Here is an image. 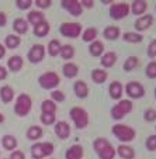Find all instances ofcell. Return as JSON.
Masks as SVG:
<instances>
[{
	"label": "cell",
	"mask_w": 156,
	"mask_h": 159,
	"mask_svg": "<svg viewBox=\"0 0 156 159\" xmlns=\"http://www.w3.org/2000/svg\"><path fill=\"white\" fill-rule=\"evenodd\" d=\"M51 100L54 103H60L65 100V93L63 92H60V90H54L51 93Z\"/></svg>",
	"instance_id": "cell-40"
},
{
	"label": "cell",
	"mask_w": 156,
	"mask_h": 159,
	"mask_svg": "<svg viewBox=\"0 0 156 159\" xmlns=\"http://www.w3.org/2000/svg\"><path fill=\"white\" fill-rule=\"evenodd\" d=\"M23 58L20 55H14V57H10V59L7 61V68H9L11 72H18V70L23 68Z\"/></svg>",
	"instance_id": "cell-19"
},
{
	"label": "cell",
	"mask_w": 156,
	"mask_h": 159,
	"mask_svg": "<svg viewBox=\"0 0 156 159\" xmlns=\"http://www.w3.org/2000/svg\"><path fill=\"white\" fill-rule=\"evenodd\" d=\"M89 52L93 57H101L103 52H104V45L101 41H93L89 45Z\"/></svg>",
	"instance_id": "cell-29"
},
{
	"label": "cell",
	"mask_w": 156,
	"mask_h": 159,
	"mask_svg": "<svg viewBox=\"0 0 156 159\" xmlns=\"http://www.w3.org/2000/svg\"><path fill=\"white\" fill-rule=\"evenodd\" d=\"M144 118H145V121H148V123L155 121L156 120V110H155V108H148V110L145 111Z\"/></svg>",
	"instance_id": "cell-43"
},
{
	"label": "cell",
	"mask_w": 156,
	"mask_h": 159,
	"mask_svg": "<svg viewBox=\"0 0 156 159\" xmlns=\"http://www.w3.org/2000/svg\"><path fill=\"white\" fill-rule=\"evenodd\" d=\"M31 107H33V100H31V97L25 93L18 94L17 100H16V104H14L16 114L20 116V117H24V116H27L31 111Z\"/></svg>",
	"instance_id": "cell-3"
},
{
	"label": "cell",
	"mask_w": 156,
	"mask_h": 159,
	"mask_svg": "<svg viewBox=\"0 0 156 159\" xmlns=\"http://www.w3.org/2000/svg\"><path fill=\"white\" fill-rule=\"evenodd\" d=\"M152 23H153V17L150 14L142 16V17H139L138 20L135 21V28L138 31H145L152 25Z\"/></svg>",
	"instance_id": "cell-15"
},
{
	"label": "cell",
	"mask_w": 156,
	"mask_h": 159,
	"mask_svg": "<svg viewBox=\"0 0 156 159\" xmlns=\"http://www.w3.org/2000/svg\"><path fill=\"white\" fill-rule=\"evenodd\" d=\"M104 37L107 39H110V41L117 39L118 37H120V28L115 27V25H108V27L104 30Z\"/></svg>",
	"instance_id": "cell-33"
},
{
	"label": "cell",
	"mask_w": 156,
	"mask_h": 159,
	"mask_svg": "<svg viewBox=\"0 0 156 159\" xmlns=\"http://www.w3.org/2000/svg\"><path fill=\"white\" fill-rule=\"evenodd\" d=\"M41 111L42 114H55L56 113V103L52 100H44L41 104Z\"/></svg>",
	"instance_id": "cell-31"
},
{
	"label": "cell",
	"mask_w": 156,
	"mask_h": 159,
	"mask_svg": "<svg viewBox=\"0 0 156 159\" xmlns=\"http://www.w3.org/2000/svg\"><path fill=\"white\" fill-rule=\"evenodd\" d=\"M113 134H114L121 142H125L127 144V142L134 141V138H135V135H136V131L132 128V127L125 125V124H115V125L113 127Z\"/></svg>",
	"instance_id": "cell-2"
},
{
	"label": "cell",
	"mask_w": 156,
	"mask_h": 159,
	"mask_svg": "<svg viewBox=\"0 0 156 159\" xmlns=\"http://www.w3.org/2000/svg\"><path fill=\"white\" fill-rule=\"evenodd\" d=\"M7 78V69L3 65H0V80H4Z\"/></svg>",
	"instance_id": "cell-50"
},
{
	"label": "cell",
	"mask_w": 156,
	"mask_h": 159,
	"mask_svg": "<svg viewBox=\"0 0 156 159\" xmlns=\"http://www.w3.org/2000/svg\"><path fill=\"white\" fill-rule=\"evenodd\" d=\"M117 152L123 159H134L135 158V152H134V149H132L131 147H128V145H125V144L118 145Z\"/></svg>",
	"instance_id": "cell-24"
},
{
	"label": "cell",
	"mask_w": 156,
	"mask_h": 159,
	"mask_svg": "<svg viewBox=\"0 0 156 159\" xmlns=\"http://www.w3.org/2000/svg\"><path fill=\"white\" fill-rule=\"evenodd\" d=\"M42 134H44V131H42V128L38 125H31L30 128L27 129V138L31 139V141L39 139L42 137Z\"/></svg>",
	"instance_id": "cell-30"
},
{
	"label": "cell",
	"mask_w": 156,
	"mask_h": 159,
	"mask_svg": "<svg viewBox=\"0 0 156 159\" xmlns=\"http://www.w3.org/2000/svg\"><path fill=\"white\" fill-rule=\"evenodd\" d=\"M60 42L58 41V39H52V41H49L48 44V54L51 55V57H56V55H59L60 52Z\"/></svg>",
	"instance_id": "cell-36"
},
{
	"label": "cell",
	"mask_w": 156,
	"mask_h": 159,
	"mask_svg": "<svg viewBox=\"0 0 156 159\" xmlns=\"http://www.w3.org/2000/svg\"><path fill=\"white\" fill-rule=\"evenodd\" d=\"M62 72H63V75H65V78L73 79V78H76L79 73V66L73 62H66L62 68Z\"/></svg>",
	"instance_id": "cell-16"
},
{
	"label": "cell",
	"mask_w": 156,
	"mask_h": 159,
	"mask_svg": "<svg viewBox=\"0 0 156 159\" xmlns=\"http://www.w3.org/2000/svg\"><path fill=\"white\" fill-rule=\"evenodd\" d=\"M127 94H128L131 99H141L145 96V89L141 83L138 82H129L125 87Z\"/></svg>",
	"instance_id": "cell-11"
},
{
	"label": "cell",
	"mask_w": 156,
	"mask_h": 159,
	"mask_svg": "<svg viewBox=\"0 0 156 159\" xmlns=\"http://www.w3.org/2000/svg\"><path fill=\"white\" fill-rule=\"evenodd\" d=\"M115 62H117V54L113 51L105 52L104 55H101V59H100V63L104 68H111V66L115 65Z\"/></svg>",
	"instance_id": "cell-21"
},
{
	"label": "cell",
	"mask_w": 156,
	"mask_h": 159,
	"mask_svg": "<svg viewBox=\"0 0 156 159\" xmlns=\"http://www.w3.org/2000/svg\"><path fill=\"white\" fill-rule=\"evenodd\" d=\"M73 92L79 99H84L89 94V86L86 84V82L83 80H78L75 82V86H73Z\"/></svg>",
	"instance_id": "cell-18"
},
{
	"label": "cell",
	"mask_w": 156,
	"mask_h": 159,
	"mask_svg": "<svg viewBox=\"0 0 156 159\" xmlns=\"http://www.w3.org/2000/svg\"><path fill=\"white\" fill-rule=\"evenodd\" d=\"M45 57V47L42 44H37V45H33L31 49L28 51V61L31 63H39Z\"/></svg>",
	"instance_id": "cell-10"
},
{
	"label": "cell",
	"mask_w": 156,
	"mask_h": 159,
	"mask_svg": "<svg viewBox=\"0 0 156 159\" xmlns=\"http://www.w3.org/2000/svg\"><path fill=\"white\" fill-rule=\"evenodd\" d=\"M129 14V6L127 3H115L110 7V17L113 20H123Z\"/></svg>",
	"instance_id": "cell-9"
},
{
	"label": "cell",
	"mask_w": 156,
	"mask_h": 159,
	"mask_svg": "<svg viewBox=\"0 0 156 159\" xmlns=\"http://www.w3.org/2000/svg\"><path fill=\"white\" fill-rule=\"evenodd\" d=\"M34 3H35L37 7H39V9H48V7H51L52 2L51 0H35Z\"/></svg>",
	"instance_id": "cell-46"
},
{
	"label": "cell",
	"mask_w": 156,
	"mask_h": 159,
	"mask_svg": "<svg viewBox=\"0 0 156 159\" xmlns=\"http://www.w3.org/2000/svg\"><path fill=\"white\" fill-rule=\"evenodd\" d=\"M13 30L17 34H25L28 31V23L24 18H16L13 21Z\"/></svg>",
	"instance_id": "cell-25"
},
{
	"label": "cell",
	"mask_w": 156,
	"mask_h": 159,
	"mask_svg": "<svg viewBox=\"0 0 156 159\" xmlns=\"http://www.w3.org/2000/svg\"><path fill=\"white\" fill-rule=\"evenodd\" d=\"M9 159H25V156H24V152H23V151L16 149V151H13V152L10 153Z\"/></svg>",
	"instance_id": "cell-47"
},
{
	"label": "cell",
	"mask_w": 156,
	"mask_h": 159,
	"mask_svg": "<svg viewBox=\"0 0 156 159\" xmlns=\"http://www.w3.org/2000/svg\"><path fill=\"white\" fill-rule=\"evenodd\" d=\"M155 99H156V89H155Z\"/></svg>",
	"instance_id": "cell-54"
},
{
	"label": "cell",
	"mask_w": 156,
	"mask_h": 159,
	"mask_svg": "<svg viewBox=\"0 0 156 159\" xmlns=\"http://www.w3.org/2000/svg\"><path fill=\"white\" fill-rule=\"evenodd\" d=\"M80 4H82V7H87V9H91V7L94 6V2H93V0H82Z\"/></svg>",
	"instance_id": "cell-48"
},
{
	"label": "cell",
	"mask_w": 156,
	"mask_h": 159,
	"mask_svg": "<svg viewBox=\"0 0 156 159\" xmlns=\"http://www.w3.org/2000/svg\"><path fill=\"white\" fill-rule=\"evenodd\" d=\"M145 73L149 79H156V61H152V62L148 63Z\"/></svg>",
	"instance_id": "cell-39"
},
{
	"label": "cell",
	"mask_w": 156,
	"mask_h": 159,
	"mask_svg": "<svg viewBox=\"0 0 156 159\" xmlns=\"http://www.w3.org/2000/svg\"><path fill=\"white\" fill-rule=\"evenodd\" d=\"M70 118L75 123V127L79 129H83L89 125V114L87 111L82 107H73L70 108Z\"/></svg>",
	"instance_id": "cell-5"
},
{
	"label": "cell",
	"mask_w": 156,
	"mask_h": 159,
	"mask_svg": "<svg viewBox=\"0 0 156 159\" xmlns=\"http://www.w3.org/2000/svg\"><path fill=\"white\" fill-rule=\"evenodd\" d=\"M145 145H146V148L149 151H156V135H149L146 138Z\"/></svg>",
	"instance_id": "cell-44"
},
{
	"label": "cell",
	"mask_w": 156,
	"mask_h": 159,
	"mask_svg": "<svg viewBox=\"0 0 156 159\" xmlns=\"http://www.w3.org/2000/svg\"><path fill=\"white\" fill-rule=\"evenodd\" d=\"M138 65H139L138 58L136 57H129V58H127V61L124 62V70H125V72H131V70H134Z\"/></svg>",
	"instance_id": "cell-34"
},
{
	"label": "cell",
	"mask_w": 156,
	"mask_h": 159,
	"mask_svg": "<svg viewBox=\"0 0 156 159\" xmlns=\"http://www.w3.org/2000/svg\"><path fill=\"white\" fill-rule=\"evenodd\" d=\"M3 121H4V116H3V114H2V113H0V124L3 123Z\"/></svg>",
	"instance_id": "cell-52"
},
{
	"label": "cell",
	"mask_w": 156,
	"mask_h": 159,
	"mask_svg": "<svg viewBox=\"0 0 156 159\" xmlns=\"http://www.w3.org/2000/svg\"><path fill=\"white\" fill-rule=\"evenodd\" d=\"M103 3H104V4H110V3H113V2H111V0H103Z\"/></svg>",
	"instance_id": "cell-53"
},
{
	"label": "cell",
	"mask_w": 156,
	"mask_h": 159,
	"mask_svg": "<svg viewBox=\"0 0 156 159\" xmlns=\"http://www.w3.org/2000/svg\"><path fill=\"white\" fill-rule=\"evenodd\" d=\"M59 83H60L59 75L55 73V72H45V73H42V75L38 78V84L42 87V89H45V90L55 89Z\"/></svg>",
	"instance_id": "cell-6"
},
{
	"label": "cell",
	"mask_w": 156,
	"mask_h": 159,
	"mask_svg": "<svg viewBox=\"0 0 156 159\" xmlns=\"http://www.w3.org/2000/svg\"><path fill=\"white\" fill-rule=\"evenodd\" d=\"M54 144L52 142H37L31 147V156L34 159H42L54 153Z\"/></svg>",
	"instance_id": "cell-4"
},
{
	"label": "cell",
	"mask_w": 156,
	"mask_h": 159,
	"mask_svg": "<svg viewBox=\"0 0 156 159\" xmlns=\"http://www.w3.org/2000/svg\"><path fill=\"white\" fill-rule=\"evenodd\" d=\"M93 148L100 159H114L115 148L105 138H96L93 142Z\"/></svg>",
	"instance_id": "cell-1"
},
{
	"label": "cell",
	"mask_w": 156,
	"mask_h": 159,
	"mask_svg": "<svg viewBox=\"0 0 156 159\" xmlns=\"http://www.w3.org/2000/svg\"><path fill=\"white\" fill-rule=\"evenodd\" d=\"M107 72L103 69H94L93 72H91V79H93L94 83L100 84V83H104L105 80H107Z\"/></svg>",
	"instance_id": "cell-32"
},
{
	"label": "cell",
	"mask_w": 156,
	"mask_h": 159,
	"mask_svg": "<svg viewBox=\"0 0 156 159\" xmlns=\"http://www.w3.org/2000/svg\"><path fill=\"white\" fill-rule=\"evenodd\" d=\"M83 153H84L83 147L75 144L70 148H68V151H66V153H65V158L66 159H82L83 158Z\"/></svg>",
	"instance_id": "cell-14"
},
{
	"label": "cell",
	"mask_w": 156,
	"mask_h": 159,
	"mask_svg": "<svg viewBox=\"0 0 156 159\" xmlns=\"http://www.w3.org/2000/svg\"><path fill=\"white\" fill-rule=\"evenodd\" d=\"M21 44V39L17 34H9L4 39V45H6V48L9 49H16L18 48V45Z\"/></svg>",
	"instance_id": "cell-26"
},
{
	"label": "cell",
	"mask_w": 156,
	"mask_h": 159,
	"mask_svg": "<svg viewBox=\"0 0 156 159\" xmlns=\"http://www.w3.org/2000/svg\"><path fill=\"white\" fill-rule=\"evenodd\" d=\"M7 23V16L4 11H0V27H3V25H6Z\"/></svg>",
	"instance_id": "cell-49"
},
{
	"label": "cell",
	"mask_w": 156,
	"mask_h": 159,
	"mask_svg": "<svg viewBox=\"0 0 156 159\" xmlns=\"http://www.w3.org/2000/svg\"><path fill=\"white\" fill-rule=\"evenodd\" d=\"M6 55V47H3V45L0 44V59Z\"/></svg>",
	"instance_id": "cell-51"
},
{
	"label": "cell",
	"mask_w": 156,
	"mask_h": 159,
	"mask_svg": "<svg viewBox=\"0 0 156 159\" xmlns=\"http://www.w3.org/2000/svg\"><path fill=\"white\" fill-rule=\"evenodd\" d=\"M55 134H56L60 139L69 138V135H70L69 124L66 123V121H59V123H55Z\"/></svg>",
	"instance_id": "cell-13"
},
{
	"label": "cell",
	"mask_w": 156,
	"mask_h": 159,
	"mask_svg": "<svg viewBox=\"0 0 156 159\" xmlns=\"http://www.w3.org/2000/svg\"><path fill=\"white\" fill-rule=\"evenodd\" d=\"M33 0H16V6L20 10H28L31 6H33Z\"/></svg>",
	"instance_id": "cell-42"
},
{
	"label": "cell",
	"mask_w": 156,
	"mask_h": 159,
	"mask_svg": "<svg viewBox=\"0 0 156 159\" xmlns=\"http://www.w3.org/2000/svg\"><path fill=\"white\" fill-rule=\"evenodd\" d=\"M60 4H62L63 9L68 10V11H69L72 16H75V17L80 16L82 10H83V7H82V4H80L79 0H62Z\"/></svg>",
	"instance_id": "cell-12"
},
{
	"label": "cell",
	"mask_w": 156,
	"mask_h": 159,
	"mask_svg": "<svg viewBox=\"0 0 156 159\" xmlns=\"http://www.w3.org/2000/svg\"><path fill=\"white\" fill-rule=\"evenodd\" d=\"M96 37H97V30L93 27H90V28H87V30H84L82 38H83L84 42H90L91 44L93 41H96Z\"/></svg>",
	"instance_id": "cell-37"
},
{
	"label": "cell",
	"mask_w": 156,
	"mask_h": 159,
	"mask_svg": "<svg viewBox=\"0 0 156 159\" xmlns=\"http://www.w3.org/2000/svg\"><path fill=\"white\" fill-rule=\"evenodd\" d=\"M59 31L66 38H78L82 33V25L79 23H63Z\"/></svg>",
	"instance_id": "cell-8"
},
{
	"label": "cell",
	"mask_w": 156,
	"mask_h": 159,
	"mask_svg": "<svg viewBox=\"0 0 156 159\" xmlns=\"http://www.w3.org/2000/svg\"><path fill=\"white\" fill-rule=\"evenodd\" d=\"M148 57L156 58V39H153V41L148 45Z\"/></svg>",
	"instance_id": "cell-45"
},
{
	"label": "cell",
	"mask_w": 156,
	"mask_h": 159,
	"mask_svg": "<svg viewBox=\"0 0 156 159\" xmlns=\"http://www.w3.org/2000/svg\"><path fill=\"white\" fill-rule=\"evenodd\" d=\"M131 111H132L131 100H121L118 104H115L114 107L111 108V117L114 120H121V118H124Z\"/></svg>",
	"instance_id": "cell-7"
},
{
	"label": "cell",
	"mask_w": 156,
	"mask_h": 159,
	"mask_svg": "<svg viewBox=\"0 0 156 159\" xmlns=\"http://www.w3.org/2000/svg\"><path fill=\"white\" fill-rule=\"evenodd\" d=\"M60 57L63 58V59H72L73 55H75V48H73L72 45H62L60 47Z\"/></svg>",
	"instance_id": "cell-35"
},
{
	"label": "cell",
	"mask_w": 156,
	"mask_h": 159,
	"mask_svg": "<svg viewBox=\"0 0 156 159\" xmlns=\"http://www.w3.org/2000/svg\"><path fill=\"white\" fill-rule=\"evenodd\" d=\"M155 9H156V6H155Z\"/></svg>",
	"instance_id": "cell-55"
},
{
	"label": "cell",
	"mask_w": 156,
	"mask_h": 159,
	"mask_svg": "<svg viewBox=\"0 0 156 159\" xmlns=\"http://www.w3.org/2000/svg\"><path fill=\"white\" fill-rule=\"evenodd\" d=\"M124 39L127 42H132V44H138L144 39V37L141 35L139 33H125L124 34Z\"/></svg>",
	"instance_id": "cell-38"
},
{
	"label": "cell",
	"mask_w": 156,
	"mask_h": 159,
	"mask_svg": "<svg viewBox=\"0 0 156 159\" xmlns=\"http://www.w3.org/2000/svg\"><path fill=\"white\" fill-rule=\"evenodd\" d=\"M0 99L3 103H10L14 99V90L11 89V86L6 84V86L0 87Z\"/></svg>",
	"instance_id": "cell-22"
},
{
	"label": "cell",
	"mask_w": 156,
	"mask_h": 159,
	"mask_svg": "<svg viewBox=\"0 0 156 159\" xmlns=\"http://www.w3.org/2000/svg\"><path fill=\"white\" fill-rule=\"evenodd\" d=\"M2 145H3V148L6 151H16V148H17V138H16L14 135H3V138H2Z\"/></svg>",
	"instance_id": "cell-20"
},
{
	"label": "cell",
	"mask_w": 156,
	"mask_h": 159,
	"mask_svg": "<svg viewBox=\"0 0 156 159\" xmlns=\"http://www.w3.org/2000/svg\"><path fill=\"white\" fill-rule=\"evenodd\" d=\"M55 120H56L55 114H42L41 116V123L44 125H52V124H55Z\"/></svg>",
	"instance_id": "cell-41"
},
{
	"label": "cell",
	"mask_w": 156,
	"mask_h": 159,
	"mask_svg": "<svg viewBox=\"0 0 156 159\" xmlns=\"http://www.w3.org/2000/svg\"><path fill=\"white\" fill-rule=\"evenodd\" d=\"M49 30H51V25L48 21H41L37 25H34V35H37L38 38H44L45 35H48Z\"/></svg>",
	"instance_id": "cell-17"
},
{
	"label": "cell",
	"mask_w": 156,
	"mask_h": 159,
	"mask_svg": "<svg viewBox=\"0 0 156 159\" xmlns=\"http://www.w3.org/2000/svg\"><path fill=\"white\" fill-rule=\"evenodd\" d=\"M108 93H110L111 99H121V96H123V84L120 83V82H113V83L110 84V87H108Z\"/></svg>",
	"instance_id": "cell-23"
},
{
	"label": "cell",
	"mask_w": 156,
	"mask_h": 159,
	"mask_svg": "<svg viewBox=\"0 0 156 159\" xmlns=\"http://www.w3.org/2000/svg\"><path fill=\"white\" fill-rule=\"evenodd\" d=\"M41 21H45V16H44V13L42 11H38V10H31V11L28 13L27 23H31L33 25H37L38 23H41Z\"/></svg>",
	"instance_id": "cell-27"
},
{
	"label": "cell",
	"mask_w": 156,
	"mask_h": 159,
	"mask_svg": "<svg viewBox=\"0 0 156 159\" xmlns=\"http://www.w3.org/2000/svg\"><path fill=\"white\" fill-rule=\"evenodd\" d=\"M148 9V3L145 0H135V2H132V6H131V11L134 14H144Z\"/></svg>",
	"instance_id": "cell-28"
}]
</instances>
